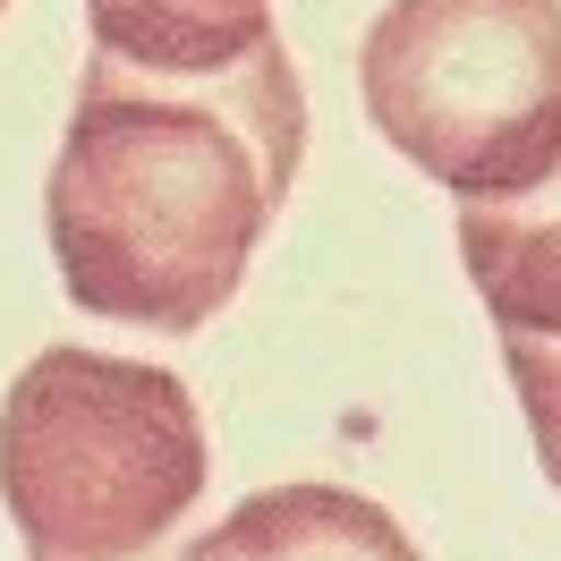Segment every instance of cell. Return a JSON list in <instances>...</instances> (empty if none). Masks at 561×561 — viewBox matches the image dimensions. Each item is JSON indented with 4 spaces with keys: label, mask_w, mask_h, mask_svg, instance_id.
<instances>
[{
    "label": "cell",
    "mask_w": 561,
    "mask_h": 561,
    "mask_svg": "<svg viewBox=\"0 0 561 561\" xmlns=\"http://www.w3.org/2000/svg\"><path fill=\"white\" fill-rule=\"evenodd\" d=\"M357 94L434 187L511 196L561 153V0H383Z\"/></svg>",
    "instance_id": "3957f363"
},
{
    "label": "cell",
    "mask_w": 561,
    "mask_h": 561,
    "mask_svg": "<svg viewBox=\"0 0 561 561\" xmlns=\"http://www.w3.org/2000/svg\"><path fill=\"white\" fill-rule=\"evenodd\" d=\"M298 162L307 85L280 35L230 69L85 51L69 137L43 179L60 289L103 323L205 332L239 298Z\"/></svg>",
    "instance_id": "6da1fadb"
},
{
    "label": "cell",
    "mask_w": 561,
    "mask_h": 561,
    "mask_svg": "<svg viewBox=\"0 0 561 561\" xmlns=\"http://www.w3.org/2000/svg\"><path fill=\"white\" fill-rule=\"evenodd\" d=\"M459 264L502 350L561 341V153L511 196H459Z\"/></svg>",
    "instance_id": "277c9868"
},
{
    "label": "cell",
    "mask_w": 561,
    "mask_h": 561,
    "mask_svg": "<svg viewBox=\"0 0 561 561\" xmlns=\"http://www.w3.org/2000/svg\"><path fill=\"white\" fill-rule=\"evenodd\" d=\"M0 18H9V0H0Z\"/></svg>",
    "instance_id": "ba28073f"
},
{
    "label": "cell",
    "mask_w": 561,
    "mask_h": 561,
    "mask_svg": "<svg viewBox=\"0 0 561 561\" xmlns=\"http://www.w3.org/2000/svg\"><path fill=\"white\" fill-rule=\"evenodd\" d=\"M187 561H425V553L409 545V527L383 502L298 477V485L247 493L221 527L196 536Z\"/></svg>",
    "instance_id": "5b68a950"
},
{
    "label": "cell",
    "mask_w": 561,
    "mask_h": 561,
    "mask_svg": "<svg viewBox=\"0 0 561 561\" xmlns=\"http://www.w3.org/2000/svg\"><path fill=\"white\" fill-rule=\"evenodd\" d=\"M502 357H511V383H519L536 459H545V477L561 485V341H545V350H502Z\"/></svg>",
    "instance_id": "52a82bcc"
},
{
    "label": "cell",
    "mask_w": 561,
    "mask_h": 561,
    "mask_svg": "<svg viewBox=\"0 0 561 561\" xmlns=\"http://www.w3.org/2000/svg\"><path fill=\"white\" fill-rule=\"evenodd\" d=\"M213 443L171 366L43 350L0 391V502L26 561H187Z\"/></svg>",
    "instance_id": "7a4b0ae2"
},
{
    "label": "cell",
    "mask_w": 561,
    "mask_h": 561,
    "mask_svg": "<svg viewBox=\"0 0 561 561\" xmlns=\"http://www.w3.org/2000/svg\"><path fill=\"white\" fill-rule=\"evenodd\" d=\"M94 51L145 69H230L273 43V0H85Z\"/></svg>",
    "instance_id": "8992f818"
}]
</instances>
